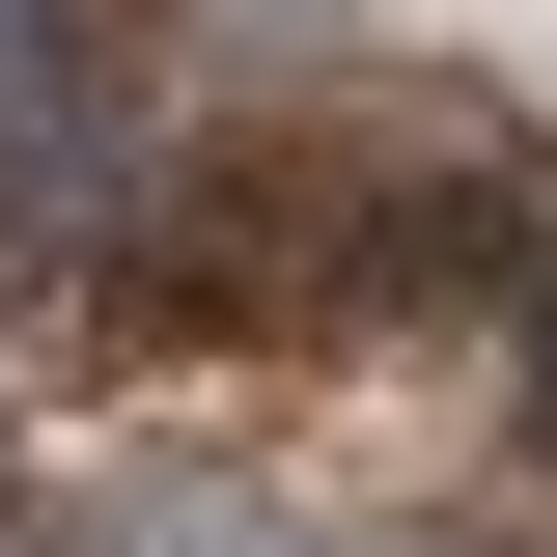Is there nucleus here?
Segmentation results:
<instances>
[{
  "mask_svg": "<svg viewBox=\"0 0 557 557\" xmlns=\"http://www.w3.org/2000/svg\"><path fill=\"white\" fill-rule=\"evenodd\" d=\"M502 307H530V362H502V418H530V474H557V251L502 278Z\"/></svg>",
  "mask_w": 557,
  "mask_h": 557,
  "instance_id": "obj_2",
  "label": "nucleus"
},
{
  "mask_svg": "<svg viewBox=\"0 0 557 557\" xmlns=\"http://www.w3.org/2000/svg\"><path fill=\"white\" fill-rule=\"evenodd\" d=\"M84 28H112V0H0V112H28V84H84Z\"/></svg>",
  "mask_w": 557,
  "mask_h": 557,
  "instance_id": "obj_1",
  "label": "nucleus"
}]
</instances>
